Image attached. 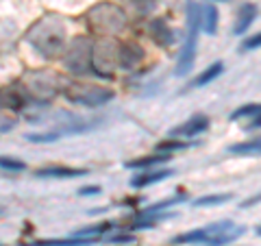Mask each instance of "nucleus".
Masks as SVG:
<instances>
[{"label":"nucleus","instance_id":"nucleus-27","mask_svg":"<svg viewBox=\"0 0 261 246\" xmlns=\"http://www.w3.org/2000/svg\"><path fill=\"white\" fill-rule=\"evenodd\" d=\"M0 214H3V209H0Z\"/></svg>","mask_w":261,"mask_h":246},{"label":"nucleus","instance_id":"nucleus-11","mask_svg":"<svg viewBox=\"0 0 261 246\" xmlns=\"http://www.w3.org/2000/svg\"><path fill=\"white\" fill-rule=\"evenodd\" d=\"M174 177V170H146L142 172V175H135L133 179H130V187H135V190H142V187H148L152 183H159V181H166V179Z\"/></svg>","mask_w":261,"mask_h":246},{"label":"nucleus","instance_id":"nucleus-23","mask_svg":"<svg viewBox=\"0 0 261 246\" xmlns=\"http://www.w3.org/2000/svg\"><path fill=\"white\" fill-rule=\"evenodd\" d=\"M107 242H109V244H133V242H135V237L130 235V233H120V235H111V237H107Z\"/></svg>","mask_w":261,"mask_h":246},{"label":"nucleus","instance_id":"nucleus-4","mask_svg":"<svg viewBox=\"0 0 261 246\" xmlns=\"http://www.w3.org/2000/svg\"><path fill=\"white\" fill-rule=\"evenodd\" d=\"M27 103H48L61 92V79L48 70H31L22 77L20 87H15Z\"/></svg>","mask_w":261,"mask_h":246},{"label":"nucleus","instance_id":"nucleus-25","mask_svg":"<svg viewBox=\"0 0 261 246\" xmlns=\"http://www.w3.org/2000/svg\"><path fill=\"white\" fill-rule=\"evenodd\" d=\"M98 192H100V185H85V187H81L79 190L81 196H94Z\"/></svg>","mask_w":261,"mask_h":246},{"label":"nucleus","instance_id":"nucleus-6","mask_svg":"<svg viewBox=\"0 0 261 246\" xmlns=\"http://www.w3.org/2000/svg\"><path fill=\"white\" fill-rule=\"evenodd\" d=\"M63 65L65 70L76 77L94 75V42L85 35L74 37L63 48Z\"/></svg>","mask_w":261,"mask_h":246},{"label":"nucleus","instance_id":"nucleus-7","mask_svg":"<svg viewBox=\"0 0 261 246\" xmlns=\"http://www.w3.org/2000/svg\"><path fill=\"white\" fill-rule=\"evenodd\" d=\"M63 96L68 98L70 103L74 105H83V107H102L107 105L109 101L116 98V92L109 87H102V85H79V83H72L68 87H63Z\"/></svg>","mask_w":261,"mask_h":246},{"label":"nucleus","instance_id":"nucleus-13","mask_svg":"<svg viewBox=\"0 0 261 246\" xmlns=\"http://www.w3.org/2000/svg\"><path fill=\"white\" fill-rule=\"evenodd\" d=\"M255 18H257V5H250V3L242 5L238 11V18H235V24H233V33L235 35H244Z\"/></svg>","mask_w":261,"mask_h":246},{"label":"nucleus","instance_id":"nucleus-22","mask_svg":"<svg viewBox=\"0 0 261 246\" xmlns=\"http://www.w3.org/2000/svg\"><path fill=\"white\" fill-rule=\"evenodd\" d=\"M246 116H259V105L257 103H250V105H244V107L235 109L231 113V120H240V118H246Z\"/></svg>","mask_w":261,"mask_h":246},{"label":"nucleus","instance_id":"nucleus-1","mask_svg":"<svg viewBox=\"0 0 261 246\" xmlns=\"http://www.w3.org/2000/svg\"><path fill=\"white\" fill-rule=\"evenodd\" d=\"M24 39L35 53L46 57V59H55L63 53L65 42H68V27H65L61 15L46 13L27 29Z\"/></svg>","mask_w":261,"mask_h":246},{"label":"nucleus","instance_id":"nucleus-28","mask_svg":"<svg viewBox=\"0 0 261 246\" xmlns=\"http://www.w3.org/2000/svg\"><path fill=\"white\" fill-rule=\"evenodd\" d=\"M0 246H3V244H0Z\"/></svg>","mask_w":261,"mask_h":246},{"label":"nucleus","instance_id":"nucleus-5","mask_svg":"<svg viewBox=\"0 0 261 246\" xmlns=\"http://www.w3.org/2000/svg\"><path fill=\"white\" fill-rule=\"evenodd\" d=\"M185 11H187V37H185L181 55H178V61H176V70H174L176 77L190 75V70L194 68L196 48H198V33H200V5L190 0Z\"/></svg>","mask_w":261,"mask_h":246},{"label":"nucleus","instance_id":"nucleus-17","mask_svg":"<svg viewBox=\"0 0 261 246\" xmlns=\"http://www.w3.org/2000/svg\"><path fill=\"white\" fill-rule=\"evenodd\" d=\"M259 149H261V142H259V137H255V139H248V142L228 146L226 151L231 155H238V157H250V155H257Z\"/></svg>","mask_w":261,"mask_h":246},{"label":"nucleus","instance_id":"nucleus-3","mask_svg":"<svg viewBox=\"0 0 261 246\" xmlns=\"http://www.w3.org/2000/svg\"><path fill=\"white\" fill-rule=\"evenodd\" d=\"M246 229L238 227L228 220H222V223L202 227V229H194V231H187L172 237V244L181 246V244H205V246H224L228 242H235L238 237L244 235Z\"/></svg>","mask_w":261,"mask_h":246},{"label":"nucleus","instance_id":"nucleus-10","mask_svg":"<svg viewBox=\"0 0 261 246\" xmlns=\"http://www.w3.org/2000/svg\"><path fill=\"white\" fill-rule=\"evenodd\" d=\"M207 129H209V118L205 116V113H196V116H192L187 122H183L181 127L170 131V135H174V137H196V135L205 133Z\"/></svg>","mask_w":261,"mask_h":246},{"label":"nucleus","instance_id":"nucleus-18","mask_svg":"<svg viewBox=\"0 0 261 246\" xmlns=\"http://www.w3.org/2000/svg\"><path fill=\"white\" fill-rule=\"evenodd\" d=\"M185 201H187V196H185V194H176V196H172V199H166V201H159V203L150 205V207H148V209H144L140 216H148V214H159V211L168 209V207H174V205H178V203H185Z\"/></svg>","mask_w":261,"mask_h":246},{"label":"nucleus","instance_id":"nucleus-12","mask_svg":"<svg viewBox=\"0 0 261 246\" xmlns=\"http://www.w3.org/2000/svg\"><path fill=\"white\" fill-rule=\"evenodd\" d=\"M42 179H76L87 175L85 168H68V166H50V168H39L35 172Z\"/></svg>","mask_w":261,"mask_h":246},{"label":"nucleus","instance_id":"nucleus-9","mask_svg":"<svg viewBox=\"0 0 261 246\" xmlns=\"http://www.w3.org/2000/svg\"><path fill=\"white\" fill-rule=\"evenodd\" d=\"M148 31H150V37L157 42L161 48H170L176 39H178V31H174L166 20L161 18H154L150 24H148Z\"/></svg>","mask_w":261,"mask_h":246},{"label":"nucleus","instance_id":"nucleus-20","mask_svg":"<svg viewBox=\"0 0 261 246\" xmlns=\"http://www.w3.org/2000/svg\"><path fill=\"white\" fill-rule=\"evenodd\" d=\"M192 142H183V139H163V142L157 144L159 153H172V151H185L190 149Z\"/></svg>","mask_w":261,"mask_h":246},{"label":"nucleus","instance_id":"nucleus-2","mask_svg":"<svg viewBox=\"0 0 261 246\" xmlns=\"http://www.w3.org/2000/svg\"><path fill=\"white\" fill-rule=\"evenodd\" d=\"M85 20H87L89 31L96 33V35L113 37V35H118V33H122L126 29L128 15L120 5L105 0V3L94 5L92 9L85 13Z\"/></svg>","mask_w":261,"mask_h":246},{"label":"nucleus","instance_id":"nucleus-15","mask_svg":"<svg viewBox=\"0 0 261 246\" xmlns=\"http://www.w3.org/2000/svg\"><path fill=\"white\" fill-rule=\"evenodd\" d=\"M218 9L214 5H202L200 7V29L207 33V35H214L218 31Z\"/></svg>","mask_w":261,"mask_h":246},{"label":"nucleus","instance_id":"nucleus-14","mask_svg":"<svg viewBox=\"0 0 261 246\" xmlns=\"http://www.w3.org/2000/svg\"><path fill=\"white\" fill-rule=\"evenodd\" d=\"M170 159H172V157H170V153H157V155H146V157L126 161L124 166L128 170H148L152 166H159V163H168Z\"/></svg>","mask_w":261,"mask_h":246},{"label":"nucleus","instance_id":"nucleus-16","mask_svg":"<svg viewBox=\"0 0 261 246\" xmlns=\"http://www.w3.org/2000/svg\"><path fill=\"white\" fill-rule=\"evenodd\" d=\"M224 72V63L222 61H216V63H211L207 70H202L198 77H196L192 83H190V87H205L207 83H211L214 79H218L220 75Z\"/></svg>","mask_w":261,"mask_h":246},{"label":"nucleus","instance_id":"nucleus-26","mask_svg":"<svg viewBox=\"0 0 261 246\" xmlns=\"http://www.w3.org/2000/svg\"><path fill=\"white\" fill-rule=\"evenodd\" d=\"M259 201V196H252V199H248V201H244L242 203V209H246V207H250V205H255Z\"/></svg>","mask_w":261,"mask_h":246},{"label":"nucleus","instance_id":"nucleus-8","mask_svg":"<svg viewBox=\"0 0 261 246\" xmlns=\"http://www.w3.org/2000/svg\"><path fill=\"white\" fill-rule=\"evenodd\" d=\"M144 48L137 42H118V68L120 70H135L144 61Z\"/></svg>","mask_w":261,"mask_h":246},{"label":"nucleus","instance_id":"nucleus-21","mask_svg":"<svg viewBox=\"0 0 261 246\" xmlns=\"http://www.w3.org/2000/svg\"><path fill=\"white\" fill-rule=\"evenodd\" d=\"M0 168L9 170V172H24V170H27V163L20 161V159H13V157H5V155H0Z\"/></svg>","mask_w":261,"mask_h":246},{"label":"nucleus","instance_id":"nucleus-19","mask_svg":"<svg viewBox=\"0 0 261 246\" xmlns=\"http://www.w3.org/2000/svg\"><path fill=\"white\" fill-rule=\"evenodd\" d=\"M233 196L231 194H214V196H200L194 201V207H209V205H222L228 203Z\"/></svg>","mask_w":261,"mask_h":246},{"label":"nucleus","instance_id":"nucleus-24","mask_svg":"<svg viewBox=\"0 0 261 246\" xmlns=\"http://www.w3.org/2000/svg\"><path fill=\"white\" fill-rule=\"evenodd\" d=\"M259 44H261V37L259 35H252V37H248L246 42L242 44V51L246 53V51H255V48H259Z\"/></svg>","mask_w":261,"mask_h":246}]
</instances>
